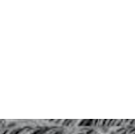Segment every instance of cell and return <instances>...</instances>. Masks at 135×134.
<instances>
[{
	"label": "cell",
	"instance_id": "cell-2",
	"mask_svg": "<svg viewBox=\"0 0 135 134\" xmlns=\"http://www.w3.org/2000/svg\"><path fill=\"white\" fill-rule=\"evenodd\" d=\"M46 131H47L46 129H36V130L32 131L30 134H45Z\"/></svg>",
	"mask_w": 135,
	"mask_h": 134
},
{
	"label": "cell",
	"instance_id": "cell-4",
	"mask_svg": "<svg viewBox=\"0 0 135 134\" xmlns=\"http://www.w3.org/2000/svg\"><path fill=\"white\" fill-rule=\"evenodd\" d=\"M52 134H62V132L61 131H56V132H54Z\"/></svg>",
	"mask_w": 135,
	"mask_h": 134
},
{
	"label": "cell",
	"instance_id": "cell-5",
	"mask_svg": "<svg viewBox=\"0 0 135 134\" xmlns=\"http://www.w3.org/2000/svg\"><path fill=\"white\" fill-rule=\"evenodd\" d=\"M78 134H84V133H78Z\"/></svg>",
	"mask_w": 135,
	"mask_h": 134
},
{
	"label": "cell",
	"instance_id": "cell-1",
	"mask_svg": "<svg viewBox=\"0 0 135 134\" xmlns=\"http://www.w3.org/2000/svg\"><path fill=\"white\" fill-rule=\"evenodd\" d=\"M94 121L92 119H85V120H81L79 123V126L81 127H90L93 125Z\"/></svg>",
	"mask_w": 135,
	"mask_h": 134
},
{
	"label": "cell",
	"instance_id": "cell-3",
	"mask_svg": "<svg viewBox=\"0 0 135 134\" xmlns=\"http://www.w3.org/2000/svg\"><path fill=\"white\" fill-rule=\"evenodd\" d=\"M23 131V129L22 128H17V129H13L11 132L9 134H20L21 132Z\"/></svg>",
	"mask_w": 135,
	"mask_h": 134
}]
</instances>
